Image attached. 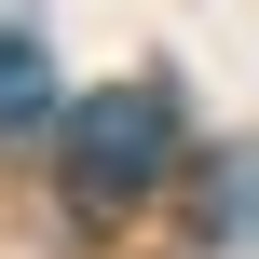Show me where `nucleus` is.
Returning <instances> with one entry per match:
<instances>
[{
  "mask_svg": "<svg viewBox=\"0 0 259 259\" xmlns=\"http://www.w3.org/2000/svg\"><path fill=\"white\" fill-rule=\"evenodd\" d=\"M205 232H219V246H259V150H232V164H219V191H205Z\"/></svg>",
  "mask_w": 259,
  "mask_h": 259,
  "instance_id": "3",
  "label": "nucleus"
},
{
  "mask_svg": "<svg viewBox=\"0 0 259 259\" xmlns=\"http://www.w3.org/2000/svg\"><path fill=\"white\" fill-rule=\"evenodd\" d=\"M164 164H178V96L164 82H109V96L68 109V191L82 205H137Z\"/></svg>",
  "mask_w": 259,
  "mask_h": 259,
  "instance_id": "1",
  "label": "nucleus"
},
{
  "mask_svg": "<svg viewBox=\"0 0 259 259\" xmlns=\"http://www.w3.org/2000/svg\"><path fill=\"white\" fill-rule=\"evenodd\" d=\"M41 123H55V55H41L27 27H0V150L41 137Z\"/></svg>",
  "mask_w": 259,
  "mask_h": 259,
  "instance_id": "2",
  "label": "nucleus"
}]
</instances>
